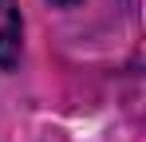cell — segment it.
Listing matches in <instances>:
<instances>
[{
  "label": "cell",
  "instance_id": "6da1fadb",
  "mask_svg": "<svg viewBox=\"0 0 146 142\" xmlns=\"http://www.w3.org/2000/svg\"><path fill=\"white\" fill-rule=\"evenodd\" d=\"M20 8L16 0H0V67H12L16 55H20Z\"/></svg>",
  "mask_w": 146,
  "mask_h": 142
},
{
  "label": "cell",
  "instance_id": "7a4b0ae2",
  "mask_svg": "<svg viewBox=\"0 0 146 142\" xmlns=\"http://www.w3.org/2000/svg\"><path fill=\"white\" fill-rule=\"evenodd\" d=\"M55 4H75V0H55Z\"/></svg>",
  "mask_w": 146,
  "mask_h": 142
}]
</instances>
